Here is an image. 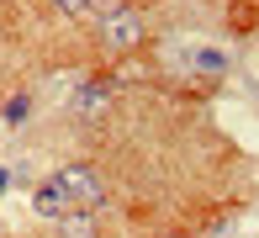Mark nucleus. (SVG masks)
Listing matches in <instances>:
<instances>
[{
    "mask_svg": "<svg viewBox=\"0 0 259 238\" xmlns=\"http://www.w3.org/2000/svg\"><path fill=\"white\" fill-rule=\"evenodd\" d=\"M101 37H106V48H138V37H143L138 11H127V6L106 11V16H101Z\"/></svg>",
    "mask_w": 259,
    "mask_h": 238,
    "instance_id": "2",
    "label": "nucleus"
},
{
    "mask_svg": "<svg viewBox=\"0 0 259 238\" xmlns=\"http://www.w3.org/2000/svg\"><path fill=\"white\" fill-rule=\"evenodd\" d=\"M37 212H42V217H58V222H64L69 212H74V207H69V196L58 190V180H53L48 190H37Z\"/></svg>",
    "mask_w": 259,
    "mask_h": 238,
    "instance_id": "3",
    "label": "nucleus"
},
{
    "mask_svg": "<svg viewBox=\"0 0 259 238\" xmlns=\"http://www.w3.org/2000/svg\"><path fill=\"white\" fill-rule=\"evenodd\" d=\"M53 6L64 11V16H85V11H90V0H53Z\"/></svg>",
    "mask_w": 259,
    "mask_h": 238,
    "instance_id": "5",
    "label": "nucleus"
},
{
    "mask_svg": "<svg viewBox=\"0 0 259 238\" xmlns=\"http://www.w3.org/2000/svg\"><path fill=\"white\" fill-rule=\"evenodd\" d=\"M64 238H96L90 212H69V217H64Z\"/></svg>",
    "mask_w": 259,
    "mask_h": 238,
    "instance_id": "4",
    "label": "nucleus"
},
{
    "mask_svg": "<svg viewBox=\"0 0 259 238\" xmlns=\"http://www.w3.org/2000/svg\"><path fill=\"white\" fill-rule=\"evenodd\" d=\"M53 180H58V190L69 196V207H74V212H90V207H101V201H106L101 175H96V170H85V164H74V170H58Z\"/></svg>",
    "mask_w": 259,
    "mask_h": 238,
    "instance_id": "1",
    "label": "nucleus"
}]
</instances>
